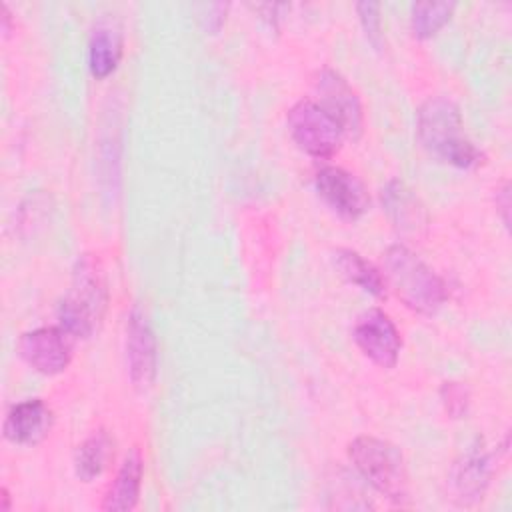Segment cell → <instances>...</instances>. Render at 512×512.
<instances>
[{"mask_svg": "<svg viewBox=\"0 0 512 512\" xmlns=\"http://www.w3.org/2000/svg\"><path fill=\"white\" fill-rule=\"evenodd\" d=\"M416 132L420 144L432 156L456 168H474L482 162V152L464 134L458 104L446 96L428 98L418 108Z\"/></svg>", "mask_w": 512, "mask_h": 512, "instance_id": "obj_1", "label": "cell"}, {"mask_svg": "<svg viewBox=\"0 0 512 512\" xmlns=\"http://www.w3.org/2000/svg\"><path fill=\"white\" fill-rule=\"evenodd\" d=\"M108 306V288L98 260L78 258L68 294L58 306V324L70 338H90L102 324Z\"/></svg>", "mask_w": 512, "mask_h": 512, "instance_id": "obj_2", "label": "cell"}, {"mask_svg": "<svg viewBox=\"0 0 512 512\" xmlns=\"http://www.w3.org/2000/svg\"><path fill=\"white\" fill-rule=\"evenodd\" d=\"M384 270V280H388L400 302L418 314H436L448 298L444 280L404 244H394L386 250Z\"/></svg>", "mask_w": 512, "mask_h": 512, "instance_id": "obj_3", "label": "cell"}, {"mask_svg": "<svg viewBox=\"0 0 512 512\" xmlns=\"http://www.w3.org/2000/svg\"><path fill=\"white\" fill-rule=\"evenodd\" d=\"M348 456L360 476L390 502H410L408 470L398 446L376 436H358L350 442Z\"/></svg>", "mask_w": 512, "mask_h": 512, "instance_id": "obj_4", "label": "cell"}, {"mask_svg": "<svg viewBox=\"0 0 512 512\" xmlns=\"http://www.w3.org/2000/svg\"><path fill=\"white\" fill-rule=\"evenodd\" d=\"M288 132L294 144L314 158H330L340 150L344 130L318 102L298 100L288 112Z\"/></svg>", "mask_w": 512, "mask_h": 512, "instance_id": "obj_5", "label": "cell"}, {"mask_svg": "<svg viewBox=\"0 0 512 512\" xmlns=\"http://www.w3.org/2000/svg\"><path fill=\"white\" fill-rule=\"evenodd\" d=\"M356 346L380 368H394L402 350V336L390 316L380 308L362 312L352 330Z\"/></svg>", "mask_w": 512, "mask_h": 512, "instance_id": "obj_6", "label": "cell"}, {"mask_svg": "<svg viewBox=\"0 0 512 512\" xmlns=\"http://www.w3.org/2000/svg\"><path fill=\"white\" fill-rule=\"evenodd\" d=\"M18 352L22 360L44 376H56L64 372L72 358L70 336L58 326H44L28 330L18 340Z\"/></svg>", "mask_w": 512, "mask_h": 512, "instance_id": "obj_7", "label": "cell"}, {"mask_svg": "<svg viewBox=\"0 0 512 512\" xmlns=\"http://www.w3.org/2000/svg\"><path fill=\"white\" fill-rule=\"evenodd\" d=\"M126 360L130 382L138 392L148 390L154 384L158 368L156 336L146 314L140 308H132L126 324Z\"/></svg>", "mask_w": 512, "mask_h": 512, "instance_id": "obj_8", "label": "cell"}, {"mask_svg": "<svg viewBox=\"0 0 512 512\" xmlns=\"http://www.w3.org/2000/svg\"><path fill=\"white\" fill-rule=\"evenodd\" d=\"M318 196L342 218L356 220L368 206L370 196L366 186L348 170L340 166H326L316 174L314 180Z\"/></svg>", "mask_w": 512, "mask_h": 512, "instance_id": "obj_9", "label": "cell"}, {"mask_svg": "<svg viewBox=\"0 0 512 512\" xmlns=\"http://www.w3.org/2000/svg\"><path fill=\"white\" fill-rule=\"evenodd\" d=\"M316 92L320 96V106L334 116V120L344 130V136L358 138L362 132V104L352 86L332 68H322L314 80Z\"/></svg>", "mask_w": 512, "mask_h": 512, "instance_id": "obj_10", "label": "cell"}, {"mask_svg": "<svg viewBox=\"0 0 512 512\" xmlns=\"http://www.w3.org/2000/svg\"><path fill=\"white\" fill-rule=\"evenodd\" d=\"M492 454L480 444H472L452 466V490L460 504H472L482 500L492 478Z\"/></svg>", "mask_w": 512, "mask_h": 512, "instance_id": "obj_11", "label": "cell"}, {"mask_svg": "<svg viewBox=\"0 0 512 512\" xmlns=\"http://www.w3.org/2000/svg\"><path fill=\"white\" fill-rule=\"evenodd\" d=\"M52 410L40 398L14 404L4 418V438L12 444L34 446L52 430Z\"/></svg>", "mask_w": 512, "mask_h": 512, "instance_id": "obj_12", "label": "cell"}, {"mask_svg": "<svg viewBox=\"0 0 512 512\" xmlns=\"http://www.w3.org/2000/svg\"><path fill=\"white\" fill-rule=\"evenodd\" d=\"M382 206L392 224L402 234H420L426 228L428 216L418 196L400 180H390L382 188Z\"/></svg>", "mask_w": 512, "mask_h": 512, "instance_id": "obj_13", "label": "cell"}, {"mask_svg": "<svg viewBox=\"0 0 512 512\" xmlns=\"http://www.w3.org/2000/svg\"><path fill=\"white\" fill-rule=\"evenodd\" d=\"M142 474H144L142 456L136 448H132L124 456V460L116 472V478H114L108 494L104 496L102 510H108V512L132 510L138 504Z\"/></svg>", "mask_w": 512, "mask_h": 512, "instance_id": "obj_14", "label": "cell"}, {"mask_svg": "<svg viewBox=\"0 0 512 512\" xmlns=\"http://www.w3.org/2000/svg\"><path fill=\"white\" fill-rule=\"evenodd\" d=\"M122 58V36L110 24H98L88 44V68L96 80L110 76Z\"/></svg>", "mask_w": 512, "mask_h": 512, "instance_id": "obj_15", "label": "cell"}, {"mask_svg": "<svg viewBox=\"0 0 512 512\" xmlns=\"http://www.w3.org/2000/svg\"><path fill=\"white\" fill-rule=\"evenodd\" d=\"M334 266L344 280L356 284L364 292L372 294L374 298H386V280L366 258H362L356 250L338 248L334 252Z\"/></svg>", "mask_w": 512, "mask_h": 512, "instance_id": "obj_16", "label": "cell"}, {"mask_svg": "<svg viewBox=\"0 0 512 512\" xmlns=\"http://www.w3.org/2000/svg\"><path fill=\"white\" fill-rule=\"evenodd\" d=\"M114 456V442L106 430H98L88 436L76 450L74 472L82 482L98 478Z\"/></svg>", "mask_w": 512, "mask_h": 512, "instance_id": "obj_17", "label": "cell"}, {"mask_svg": "<svg viewBox=\"0 0 512 512\" xmlns=\"http://www.w3.org/2000/svg\"><path fill=\"white\" fill-rule=\"evenodd\" d=\"M452 2H418L412 6L410 26L416 38H432L452 16Z\"/></svg>", "mask_w": 512, "mask_h": 512, "instance_id": "obj_18", "label": "cell"}, {"mask_svg": "<svg viewBox=\"0 0 512 512\" xmlns=\"http://www.w3.org/2000/svg\"><path fill=\"white\" fill-rule=\"evenodd\" d=\"M440 400L450 418H464L468 414L470 394L462 382H444L440 388Z\"/></svg>", "mask_w": 512, "mask_h": 512, "instance_id": "obj_19", "label": "cell"}, {"mask_svg": "<svg viewBox=\"0 0 512 512\" xmlns=\"http://www.w3.org/2000/svg\"><path fill=\"white\" fill-rule=\"evenodd\" d=\"M362 28L366 38L372 42V46L382 48V16H380V4L378 2H358L356 4Z\"/></svg>", "mask_w": 512, "mask_h": 512, "instance_id": "obj_20", "label": "cell"}, {"mask_svg": "<svg viewBox=\"0 0 512 512\" xmlns=\"http://www.w3.org/2000/svg\"><path fill=\"white\" fill-rule=\"evenodd\" d=\"M496 206L500 208L502 220H504V224L508 226V210H510V188H508V184H504V188L498 190V194H496Z\"/></svg>", "mask_w": 512, "mask_h": 512, "instance_id": "obj_21", "label": "cell"}, {"mask_svg": "<svg viewBox=\"0 0 512 512\" xmlns=\"http://www.w3.org/2000/svg\"><path fill=\"white\" fill-rule=\"evenodd\" d=\"M0 494H2L0 510H2V512H6V510H10V494H8V490H6V488H2V490H0Z\"/></svg>", "mask_w": 512, "mask_h": 512, "instance_id": "obj_22", "label": "cell"}]
</instances>
